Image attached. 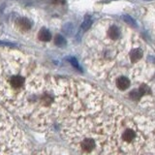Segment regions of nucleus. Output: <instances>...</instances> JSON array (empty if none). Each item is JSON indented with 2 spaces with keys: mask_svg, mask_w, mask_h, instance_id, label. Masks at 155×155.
I'll return each mask as SVG.
<instances>
[{
  "mask_svg": "<svg viewBox=\"0 0 155 155\" xmlns=\"http://www.w3.org/2000/svg\"><path fill=\"white\" fill-rule=\"evenodd\" d=\"M132 81L126 76H120L118 78H116L114 80V85L116 86V88L120 91H124L126 89H128Z\"/></svg>",
  "mask_w": 155,
  "mask_h": 155,
  "instance_id": "obj_4",
  "label": "nucleus"
},
{
  "mask_svg": "<svg viewBox=\"0 0 155 155\" xmlns=\"http://www.w3.org/2000/svg\"><path fill=\"white\" fill-rule=\"evenodd\" d=\"M55 120L70 145L81 153H145L152 120L133 114L91 84L60 81Z\"/></svg>",
  "mask_w": 155,
  "mask_h": 155,
  "instance_id": "obj_1",
  "label": "nucleus"
},
{
  "mask_svg": "<svg viewBox=\"0 0 155 155\" xmlns=\"http://www.w3.org/2000/svg\"><path fill=\"white\" fill-rule=\"evenodd\" d=\"M91 24H92L91 18H90L89 17H86V18H84V21H82V24H81V29H82V30H84V31H87V30H88V29L90 28Z\"/></svg>",
  "mask_w": 155,
  "mask_h": 155,
  "instance_id": "obj_7",
  "label": "nucleus"
},
{
  "mask_svg": "<svg viewBox=\"0 0 155 155\" xmlns=\"http://www.w3.org/2000/svg\"><path fill=\"white\" fill-rule=\"evenodd\" d=\"M38 39L43 42H48L51 40V33L46 28H42L38 33Z\"/></svg>",
  "mask_w": 155,
  "mask_h": 155,
  "instance_id": "obj_6",
  "label": "nucleus"
},
{
  "mask_svg": "<svg viewBox=\"0 0 155 155\" xmlns=\"http://www.w3.org/2000/svg\"><path fill=\"white\" fill-rule=\"evenodd\" d=\"M57 84L22 53L0 50V102L37 129L55 120Z\"/></svg>",
  "mask_w": 155,
  "mask_h": 155,
  "instance_id": "obj_2",
  "label": "nucleus"
},
{
  "mask_svg": "<svg viewBox=\"0 0 155 155\" xmlns=\"http://www.w3.org/2000/svg\"><path fill=\"white\" fill-rule=\"evenodd\" d=\"M25 140L18 123L0 107V154L22 152Z\"/></svg>",
  "mask_w": 155,
  "mask_h": 155,
  "instance_id": "obj_3",
  "label": "nucleus"
},
{
  "mask_svg": "<svg viewBox=\"0 0 155 155\" xmlns=\"http://www.w3.org/2000/svg\"><path fill=\"white\" fill-rule=\"evenodd\" d=\"M54 43H55V45L59 46V47H62V46H65L66 41H65V39L63 38L62 36L57 35L55 37V39H54Z\"/></svg>",
  "mask_w": 155,
  "mask_h": 155,
  "instance_id": "obj_8",
  "label": "nucleus"
},
{
  "mask_svg": "<svg viewBox=\"0 0 155 155\" xmlns=\"http://www.w3.org/2000/svg\"><path fill=\"white\" fill-rule=\"evenodd\" d=\"M16 25L18 29L21 32H27L31 28L30 21L25 17H21L16 21Z\"/></svg>",
  "mask_w": 155,
  "mask_h": 155,
  "instance_id": "obj_5",
  "label": "nucleus"
},
{
  "mask_svg": "<svg viewBox=\"0 0 155 155\" xmlns=\"http://www.w3.org/2000/svg\"><path fill=\"white\" fill-rule=\"evenodd\" d=\"M70 61H71V63H72V64L74 65L76 68H78V69H81V68H80L79 64H78V62H77V60H76V59H74V58H70Z\"/></svg>",
  "mask_w": 155,
  "mask_h": 155,
  "instance_id": "obj_10",
  "label": "nucleus"
},
{
  "mask_svg": "<svg viewBox=\"0 0 155 155\" xmlns=\"http://www.w3.org/2000/svg\"><path fill=\"white\" fill-rule=\"evenodd\" d=\"M122 18H123V21H124L125 23L131 24V25H135V21L130 16H126V15H125V16H123Z\"/></svg>",
  "mask_w": 155,
  "mask_h": 155,
  "instance_id": "obj_9",
  "label": "nucleus"
}]
</instances>
